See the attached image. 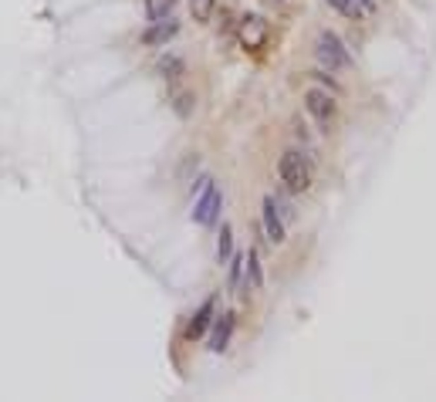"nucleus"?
<instances>
[{"label": "nucleus", "mask_w": 436, "mask_h": 402, "mask_svg": "<svg viewBox=\"0 0 436 402\" xmlns=\"http://www.w3.org/2000/svg\"><path fill=\"white\" fill-rule=\"evenodd\" d=\"M278 176L281 183L288 186L291 193H305L314 179V170H312V159L297 149H288V153L278 159Z\"/></svg>", "instance_id": "obj_1"}, {"label": "nucleus", "mask_w": 436, "mask_h": 402, "mask_svg": "<svg viewBox=\"0 0 436 402\" xmlns=\"http://www.w3.org/2000/svg\"><path fill=\"white\" fill-rule=\"evenodd\" d=\"M220 206H223V193L213 179H200L196 193H193V220L200 227H213L220 217Z\"/></svg>", "instance_id": "obj_2"}, {"label": "nucleus", "mask_w": 436, "mask_h": 402, "mask_svg": "<svg viewBox=\"0 0 436 402\" xmlns=\"http://www.w3.org/2000/svg\"><path fill=\"white\" fill-rule=\"evenodd\" d=\"M314 58L325 64L328 71H345V68H352V54L345 51L342 37L335 31H322L318 34V45H314Z\"/></svg>", "instance_id": "obj_3"}, {"label": "nucleus", "mask_w": 436, "mask_h": 402, "mask_svg": "<svg viewBox=\"0 0 436 402\" xmlns=\"http://www.w3.org/2000/svg\"><path fill=\"white\" fill-rule=\"evenodd\" d=\"M305 109H308V115H312L318 125H328L331 119H335L338 105H335V95L331 92H325V88H308V95H305Z\"/></svg>", "instance_id": "obj_4"}, {"label": "nucleus", "mask_w": 436, "mask_h": 402, "mask_svg": "<svg viewBox=\"0 0 436 402\" xmlns=\"http://www.w3.org/2000/svg\"><path fill=\"white\" fill-rule=\"evenodd\" d=\"M234 328H237V314L234 311H223V314H217L213 318V325H210V352L213 355H220V352H227V345H230V338H234Z\"/></svg>", "instance_id": "obj_5"}, {"label": "nucleus", "mask_w": 436, "mask_h": 402, "mask_svg": "<svg viewBox=\"0 0 436 402\" xmlns=\"http://www.w3.org/2000/svg\"><path fill=\"white\" fill-rule=\"evenodd\" d=\"M240 45L247 47V51H261L267 45V24L264 17L257 14H247L240 20Z\"/></svg>", "instance_id": "obj_6"}, {"label": "nucleus", "mask_w": 436, "mask_h": 402, "mask_svg": "<svg viewBox=\"0 0 436 402\" xmlns=\"http://www.w3.org/2000/svg\"><path fill=\"white\" fill-rule=\"evenodd\" d=\"M264 213V233H267V240L278 247V244H284V237H288V230H284V220H281V213H278V200L274 196H264V206H261Z\"/></svg>", "instance_id": "obj_7"}, {"label": "nucleus", "mask_w": 436, "mask_h": 402, "mask_svg": "<svg viewBox=\"0 0 436 402\" xmlns=\"http://www.w3.org/2000/svg\"><path fill=\"white\" fill-rule=\"evenodd\" d=\"M176 34H179V20H172V14H170V17H163V20H153L149 31L142 34V41L149 47H159V45H166V41H172Z\"/></svg>", "instance_id": "obj_8"}, {"label": "nucleus", "mask_w": 436, "mask_h": 402, "mask_svg": "<svg viewBox=\"0 0 436 402\" xmlns=\"http://www.w3.org/2000/svg\"><path fill=\"white\" fill-rule=\"evenodd\" d=\"M213 318H217V301L210 297V301H203L200 308H196V314H193V321H189V328H187V338L189 341L203 338V335H206V328L213 325Z\"/></svg>", "instance_id": "obj_9"}, {"label": "nucleus", "mask_w": 436, "mask_h": 402, "mask_svg": "<svg viewBox=\"0 0 436 402\" xmlns=\"http://www.w3.org/2000/svg\"><path fill=\"white\" fill-rule=\"evenodd\" d=\"M247 280H244V291H261L264 288V267H261V257L257 250H247Z\"/></svg>", "instance_id": "obj_10"}, {"label": "nucleus", "mask_w": 436, "mask_h": 402, "mask_svg": "<svg viewBox=\"0 0 436 402\" xmlns=\"http://www.w3.org/2000/svg\"><path fill=\"white\" fill-rule=\"evenodd\" d=\"M176 4H179V0H146V17H149V24L170 17L172 11H176Z\"/></svg>", "instance_id": "obj_11"}, {"label": "nucleus", "mask_w": 436, "mask_h": 402, "mask_svg": "<svg viewBox=\"0 0 436 402\" xmlns=\"http://www.w3.org/2000/svg\"><path fill=\"white\" fill-rule=\"evenodd\" d=\"M328 4H331L342 17H348V20H362V17H365V11H362L358 0H328Z\"/></svg>", "instance_id": "obj_12"}, {"label": "nucleus", "mask_w": 436, "mask_h": 402, "mask_svg": "<svg viewBox=\"0 0 436 402\" xmlns=\"http://www.w3.org/2000/svg\"><path fill=\"white\" fill-rule=\"evenodd\" d=\"M230 250H234V230H230V227L223 223V227H220V247H217V261H220V264H227V261H230V257H234Z\"/></svg>", "instance_id": "obj_13"}, {"label": "nucleus", "mask_w": 436, "mask_h": 402, "mask_svg": "<svg viewBox=\"0 0 436 402\" xmlns=\"http://www.w3.org/2000/svg\"><path fill=\"white\" fill-rule=\"evenodd\" d=\"M159 71H163V78H166V81H172V85H176V81L183 78V61H179V58H172V54H166V58L159 61Z\"/></svg>", "instance_id": "obj_14"}, {"label": "nucleus", "mask_w": 436, "mask_h": 402, "mask_svg": "<svg viewBox=\"0 0 436 402\" xmlns=\"http://www.w3.org/2000/svg\"><path fill=\"white\" fill-rule=\"evenodd\" d=\"M213 7H217V0H189V14H193V20H200V24H206L213 17Z\"/></svg>", "instance_id": "obj_15"}, {"label": "nucleus", "mask_w": 436, "mask_h": 402, "mask_svg": "<svg viewBox=\"0 0 436 402\" xmlns=\"http://www.w3.org/2000/svg\"><path fill=\"white\" fill-rule=\"evenodd\" d=\"M244 271H247V261H244V254L230 257V284H234V288H240V284H244Z\"/></svg>", "instance_id": "obj_16"}, {"label": "nucleus", "mask_w": 436, "mask_h": 402, "mask_svg": "<svg viewBox=\"0 0 436 402\" xmlns=\"http://www.w3.org/2000/svg\"><path fill=\"white\" fill-rule=\"evenodd\" d=\"M172 105H176V112H179V115H189V112H193V95L172 92Z\"/></svg>", "instance_id": "obj_17"}, {"label": "nucleus", "mask_w": 436, "mask_h": 402, "mask_svg": "<svg viewBox=\"0 0 436 402\" xmlns=\"http://www.w3.org/2000/svg\"><path fill=\"white\" fill-rule=\"evenodd\" d=\"M358 4H362L365 14H375V7H379V0H358Z\"/></svg>", "instance_id": "obj_18"}]
</instances>
